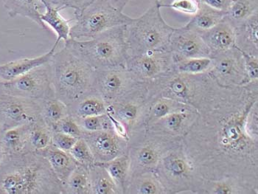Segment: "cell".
<instances>
[{
	"instance_id": "6da1fadb",
	"label": "cell",
	"mask_w": 258,
	"mask_h": 194,
	"mask_svg": "<svg viewBox=\"0 0 258 194\" xmlns=\"http://www.w3.org/2000/svg\"><path fill=\"white\" fill-rule=\"evenodd\" d=\"M257 102L258 82H254L219 84L202 103L181 143L204 179L233 178L258 191V142L245 127L248 113Z\"/></svg>"
},
{
	"instance_id": "7a4b0ae2",
	"label": "cell",
	"mask_w": 258,
	"mask_h": 194,
	"mask_svg": "<svg viewBox=\"0 0 258 194\" xmlns=\"http://www.w3.org/2000/svg\"><path fill=\"white\" fill-rule=\"evenodd\" d=\"M0 194H64L63 184L37 152L5 155L0 163Z\"/></svg>"
},
{
	"instance_id": "3957f363",
	"label": "cell",
	"mask_w": 258,
	"mask_h": 194,
	"mask_svg": "<svg viewBox=\"0 0 258 194\" xmlns=\"http://www.w3.org/2000/svg\"><path fill=\"white\" fill-rule=\"evenodd\" d=\"M64 47L95 71L125 68L129 56L126 25L111 28L89 40L70 38Z\"/></svg>"
},
{
	"instance_id": "277c9868",
	"label": "cell",
	"mask_w": 258,
	"mask_h": 194,
	"mask_svg": "<svg viewBox=\"0 0 258 194\" xmlns=\"http://www.w3.org/2000/svg\"><path fill=\"white\" fill-rule=\"evenodd\" d=\"M55 95L70 106L93 90L95 70L63 47L49 62Z\"/></svg>"
},
{
	"instance_id": "5b68a950",
	"label": "cell",
	"mask_w": 258,
	"mask_h": 194,
	"mask_svg": "<svg viewBox=\"0 0 258 194\" xmlns=\"http://www.w3.org/2000/svg\"><path fill=\"white\" fill-rule=\"evenodd\" d=\"M146 83L151 100L165 97L197 110L219 85L208 72L187 74L173 69Z\"/></svg>"
},
{
	"instance_id": "8992f818",
	"label": "cell",
	"mask_w": 258,
	"mask_h": 194,
	"mask_svg": "<svg viewBox=\"0 0 258 194\" xmlns=\"http://www.w3.org/2000/svg\"><path fill=\"white\" fill-rule=\"evenodd\" d=\"M174 28L162 17L160 8L154 4L149 10L126 25L129 56L151 51L168 50Z\"/></svg>"
},
{
	"instance_id": "52a82bcc",
	"label": "cell",
	"mask_w": 258,
	"mask_h": 194,
	"mask_svg": "<svg viewBox=\"0 0 258 194\" xmlns=\"http://www.w3.org/2000/svg\"><path fill=\"white\" fill-rule=\"evenodd\" d=\"M154 173L166 194H198L203 176L186 153L182 143L168 151L159 162Z\"/></svg>"
},
{
	"instance_id": "ba28073f",
	"label": "cell",
	"mask_w": 258,
	"mask_h": 194,
	"mask_svg": "<svg viewBox=\"0 0 258 194\" xmlns=\"http://www.w3.org/2000/svg\"><path fill=\"white\" fill-rule=\"evenodd\" d=\"M134 20L114 8L109 0H94L81 10L75 11L70 37L89 40L111 28L128 25Z\"/></svg>"
},
{
	"instance_id": "9c48e42d",
	"label": "cell",
	"mask_w": 258,
	"mask_h": 194,
	"mask_svg": "<svg viewBox=\"0 0 258 194\" xmlns=\"http://www.w3.org/2000/svg\"><path fill=\"white\" fill-rule=\"evenodd\" d=\"M181 140L161 136L140 130L129 136L128 153L130 160L129 179L146 172H152L159 162Z\"/></svg>"
},
{
	"instance_id": "30bf717a",
	"label": "cell",
	"mask_w": 258,
	"mask_h": 194,
	"mask_svg": "<svg viewBox=\"0 0 258 194\" xmlns=\"http://www.w3.org/2000/svg\"><path fill=\"white\" fill-rule=\"evenodd\" d=\"M150 102L147 83L139 82L108 106L107 113L125 126L129 137L136 132L146 130Z\"/></svg>"
},
{
	"instance_id": "8fae6325",
	"label": "cell",
	"mask_w": 258,
	"mask_h": 194,
	"mask_svg": "<svg viewBox=\"0 0 258 194\" xmlns=\"http://www.w3.org/2000/svg\"><path fill=\"white\" fill-rule=\"evenodd\" d=\"M49 62L9 82L0 81V92L37 102L55 97Z\"/></svg>"
},
{
	"instance_id": "7c38bea8",
	"label": "cell",
	"mask_w": 258,
	"mask_h": 194,
	"mask_svg": "<svg viewBox=\"0 0 258 194\" xmlns=\"http://www.w3.org/2000/svg\"><path fill=\"white\" fill-rule=\"evenodd\" d=\"M41 119L39 102L0 92V124L3 131Z\"/></svg>"
},
{
	"instance_id": "4fadbf2b",
	"label": "cell",
	"mask_w": 258,
	"mask_h": 194,
	"mask_svg": "<svg viewBox=\"0 0 258 194\" xmlns=\"http://www.w3.org/2000/svg\"><path fill=\"white\" fill-rule=\"evenodd\" d=\"M211 58L213 63L208 73L220 85L232 87L247 84L244 60L236 46Z\"/></svg>"
},
{
	"instance_id": "5bb4252c",
	"label": "cell",
	"mask_w": 258,
	"mask_h": 194,
	"mask_svg": "<svg viewBox=\"0 0 258 194\" xmlns=\"http://www.w3.org/2000/svg\"><path fill=\"white\" fill-rule=\"evenodd\" d=\"M173 55L168 50L151 51L128 56L125 69L140 82H149L173 69Z\"/></svg>"
},
{
	"instance_id": "9a60e30c",
	"label": "cell",
	"mask_w": 258,
	"mask_h": 194,
	"mask_svg": "<svg viewBox=\"0 0 258 194\" xmlns=\"http://www.w3.org/2000/svg\"><path fill=\"white\" fill-rule=\"evenodd\" d=\"M139 82L131 76L125 68L101 70L95 71L93 88L100 94L108 106Z\"/></svg>"
},
{
	"instance_id": "2e32d148",
	"label": "cell",
	"mask_w": 258,
	"mask_h": 194,
	"mask_svg": "<svg viewBox=\"0 0 258 194\" xmlns=\"http://www.w3.org/2000/svg\"><path fill=\"white\" fill-rule=\"evenodd\" d=\"M81 138L88 144L96 163H106L128 152V141L114 130L92 133L83 131Z\"/></svg>"
},
{
	"instance_id": "e0dca14e",
	"label": "cell",
	"mask_w": 258,
	"mask_h": 194,
	"mask_svg": "<svg viewBox=\"0 0 258 194\" xmlns=\"http://www.w3.org/2000/svg\"><path fill=\"white\" fill-rule=\"evenodd\" d=\"M168 50L173 61L192 58H211V52L205 41L197 32L184 25L175 28L170 36Z\"/></svg>"
},
{
	"instance_id": "ac0fdd59",
	"label": "cell",
	"mask_w": 258,
	"mask_h": 194,
	"mask_svg": "<svg viewBox=\"0 0 258 194\" xmlns=\"http://www.w3.org/2000/svg\"><path fill=\"white\" fill-rule=\"evenodd\" d=\"M198 114V110L194 108L172 113L150 124L146 127V131L182 141L192 127Z\"/></svg>"
},
{
	"instance_id": "d6986e66",
	"label": "cell",
	"mask_w": 258,
	"mask_h": 194,
	"mask_svg": "<svg viewBox=\"0 0 258 194\" xmlns=\"http://www.w3.org/2000/svg\"><path fill=\"white\" fill-rule=\"evenodd\" d=\"M199 35L210 49L211 58L235 46V28L224 19L211 29Z\"/></svg>"
},
{
	"instance_id": "ffe728a7",
	"label": "cell",
	"mask_w": 258,
	"mask_h": 194,
	"mask_svg": "<svg viewBox=\"0 0 258 194\" xmlns=\"http://www.w3.org/2000/svg\"><path fill=\"white\" fill-rule=\"evenodd\" d=\"M59 43L55 41L53 47L48 52L39 55V56L34 57V58H22V59L8 62L4 64L0 65V81L1 82H9V81L20 77L35 68H39V67L48 63L52 58V55L56 51Z\"/></svg>"
},
{
	"instance_id": "44dd1931",
	"label": "cell",
	"mask_w": 258,
	"mask_h": 194,
	"mask_svg": "<svg viewBox=\"0 0 258 194\" xmlns=\"http://www.w3.org/2000/svg\"><path fill=\"white\" fill-rule=\"evenodd\" d=\"M37 153L47 160L52 171L62 184L68 180L70 174L79 165L69 152L60 150L52 144Z\"/></svg>"
},
{
	"instance_id": "7402d4cb",
	"label": "cell",
	"mask_w": 258,
	"mask_h": 194,
	"mask_svg": "<svg viewBox=\"0 0 258 194\" xmlns=\"http://www.w3.org/2000/svg\"><path fill=\"white\" fill-rule=\"evenodd\" d=\"M235 46L240 51L258 57V12L235 28Z\"/></svg>"
},
{
	"instance_id": "603a6c76",
	"label": "cell",
	"mask_w": 258,
	"mask_h": 194,
	"mask_svg": "<svg viewBox=\"0 0 258 194\" xmlns=\"http://www.w3.org/2000/svg\"><path fill=\"white\" fill-rule=\"evenodd\" d=\"M107 105L95 89L68 106V112L74 118H84L107 113Z\"/></svg>"
},
{
	"instance_id": "cb8c5ba5",
	"label": "cell",
	"mask_w": 258,
	"mask_h": 194,
	"mask_svg": "<svg viewBox=\"0 0 258 194\" xmlns=\"http://www.w3.org/2000/svg\"><path fill=\"white\" fill-rule=\"evenodd\" d=\"M30 123L3 132L0 136V147L5 155H16L28 152Z\"/></svg>"
},
{
	"instance_id": "d4e9b609",
	"label": "cell",
	"mask_w": 258,
	"mask_h": 194,
	"mask_svg": "<svg viewBox=\"0 0 258 194\" xmlns=\"http://www.w3.org/2000/svg\"><path fill=\"white\" fill-rule=\"evenodd\" d=\"M198 194H258V191L238 179L225 178L218 180L204 179Z\"/></svg>"
},
{
	"instance_id": "484cf974",
	"label": "cell",
	"mask_w": 258,
	"mask_h": 194,
	"mask_svg": "<svg viewBox=\"0 0 258 194\" xmlns=\"http://www.w3.org/2000/svg\"><path fill=\"white\" fill-rule=\"evenodd\" d=\"M11 18L17 16L30 19L43 29L47 28L41 20V10L44 9L41 0H2Z\"/></svg>"
},
{
	"instance_id": "4316f807",
	"label": "cell",
	"mask_w": 258,
	"mask_h": 194,
	"mask_svg": "<svg viewBox=\"0 0 258 194\" xmlns=\"http://www.w3.org/2000/svg\"><path fill=\"white\" fill-rule=\"evenodd\" d=\"M44 6V12L41 14V20L47 26L50 27L51 29L55 32L57 36L56 41H68L70 39L71 24L73 20H66L60 14V10L41 0Z\"/></svg>"
},
{
	"instance_id": "83f0119b",
	"label": "cell",
	"mask_w": 258,
	"mask_h": 194,
	"mask_svg": "<svg viewBox=\"0 0 258 194\" xmlns=\"http://www.w3.org/2000/svg\"><path fill=\"white\" fill-rule=\"evenodd\" d=\"M191 106L178 102L165 97L152 98L150 102L146 118V128L156 120L162 118L172 113L181 112L190 109Z\"/></svg>"
},
{
	"instance_id": "f1b7e54d",
	"label": "cell",
	"mask_w": 258,
	"mask_h": 194,
	"mask_svg": "<svg viewBox=\"0 0 258 194\" xmlns=\"http://www.w3.org/2000/svg\"><path fill=\"white\" fill-rule=\"evenodd\" d=\"M226 13L215 10L200 3L198 12L192 16V19L185 26L200 34L219 24L225 17Z\"/></svg>"
},
{
	"instance_id": "f546056e",
	"label": "cell",
	"mask_w": 258,
	"mask_h": 194,
	"mask_svg": "<svg viewBox=\"0 0 258 194\" xmlns=\"http://www.w3.org/2000/svg\"><path fill=\"white\" fill-rule=\"evenodd\" d=\"M125 194H166L154 171L132 176Z\"/></svg>"
},
{
	"instance_id": "4dcf8cb0",
	"label": "cell",
	"mask_w": 258,
	"mask_h": 194,
	"mask_svg": "<svg viewBox=\"0 0 258 194\" xmlns=\"http://www.w3.org/2000/svg\"><path fill=\"white\" fill-rule=\"evenodd\" d=\"M100 164L106 168L118 188L119 194L126 193L130 169V160L128 153L122 154L114 160Z\"/></svg>"
},
{
	"instance_id": "1f68e13d",
	"label": "cell",
	"mask_w": 258,
	"mask_h": 194,
	"mask_svg": "<svg viewBox=\"0 0 258 194\" xmlns=\"http://www.w3.org/2000/svg\"><path fill=\"white\" fill-rule=\"evenodd\" d=\"M89 171L91 194H119L117 185L101 164L95 163Z\"/></svg>"
},
{
	"instance_id": "d6a6232c",
	"label": "cell",
	"mask_w": 258,
	"mask_h": 194,
	"mask_svg": "<svg viewBox=\"0 0 258 194\" xmlns=\"http://www.w3.org/2000/svg\"><path fill=\"white\" fill-rule=\"evenodd\" d=\"M52 128L42 119L30 123L28 152H39L52 144Z\"/></svg>"
},
{
	"instance_id": "836d02e7",
	"label": "cell",
	"mask_w": 258,
	"mask_h": 194,
	"mask_svg": "<svg viewBox=\"0 0 258 194\" xmlns=\"http://www.w3.org/2000/svg\"><path fill=\"white\" fill-rule=\"evenodd\" d=\"M257 12L258 0H234L224 19L236 28Z\"/></svg>"
},
{
	"instance_id": "e575fe53",
	"label": "cell",
	"mask_w": 258,
	"mask_h": 194,
	"mask_svg": "<svg viewBox=\"0 0 258 194\" xmlns=\"http://www.w3.org/2000/svg\"><path fill=\"white\" fill-rule=\"evenodd\" d=\"M88 167L78 165L63 184L64 194H91Z\"/></svg>"
},
{
	"instance_id": "d590c367",
	"label": "cell",
	"mask_w": 258,
	"mask_h": 194,
	"mask_svg": "<svg viewBox=\"0 0 258 194\" xmlns=\"http://www.w3.org/2000/svg\"><path fill=\"white\" fill-rule=\"evenodd\" d=\"M39 103L41 119L52 130L55 124L69 114L68 105L56 97L44 100Z\"/></svg>"
},
{
	"instance_id": "8d00e7d4",
	"label": "cell",
	"mask_w": 258,
	"mask_h": 194,
	"mask_svg": "<svg viewBox=\"0 0 258 194\" xmlns=\"http://www.w3.org/2000/svg\"><path fill=\"white\" fill-rule=\"evenodd\" d=\"M211 58H185L174 61L173 71L187 74L208 73L212 67Z\"/></svg>"
},
{
	"instance_id": "74e56055",
	"label": "cell",
	"mask_w": 258,
	"mask_h": 194,
	"mask_svg": "<svg viewBox=\"0 0 258 194\" xmlns=\"http://www.w3.org/2000/svg\"><path fill=\"white\" fill-rule=\"evenodd\" d=\"M75 119L84 132L92 133L114 130L112 122L108 113L100 115Z\"/></svg>"
},
{
	"instance_id": "f35d334b",
	"label": "cell",
	"mask_w": 258,
	"mask_h": 194,
	"mask_svg": "<svg viewBox=\"0 0 258 194\" xmlns=\"http://www.w3.org/2000/svg\"><path fill=\"white\" fill-rule=\"evenodd\" d=\"M69 154L79 165L90 168L96 163L90 148L83 138L78 139Z\"/></svg>"
},
{
	"instance_id": "ab89813d",
	"label": "cell",
	"mask_w": 258,
	"mask_h": 194,
	"mask_svg": "<svg viewBox=\"0 0 258 194\" xmlns=\"http://www.w3.org/2000/svg\"><path fill=\"white\" fill-rule=\"evenodd\" d=\"M155 4L157 5L159 8H170L179 12L192 16L198 12L199 6H200L199 0H174L170 4L162 3L159 0H156Z\"/></svg>"
},
{
	"instance_id": "60d3db41",
	"label": "cell",
	"mask_w": 258,
	"mask_h": 194,
	"mask_svg": "<svg viewBox=\"0 0 258 194\" xmlns=\"http://www.w3.org/2000/svg\"><path fill=\"white\" fill-rule=\"evenodd\" d=\"M52 131L65 134L75 138H80L82 136L83 130L76 119L68 114L59 120L52 128Z\"/></svg>"
},
{
	"instance_id": "b9f144b4",
	"label": "cell",
	"mask_w": 258,
	"mask_h": 194,
	"mask_svg": "<svg viewBox=\"0 0 258 194\" xmlns=\"http://www.w3.org/2000/svg\"><path fill=\"white\" fill-rule=\"evenodd\" d=\"M244 60L245 72L246 75V82H258V57L248 55L242 52Z\"/></svg>"
},
{
	"instance_id": "7bdbcfd3",
	"label": "cell",
	"mask_w": 258,
	"mask_h": 194,
	"mask_svg": "<svg viewBox=\"0 0 258 194\" xmlns=\"http://www.w3.org/2000/svg\"><path fill=\"white\" fill-rule=\"evenodd\" d=\"M79 138L65 134L53 132L52 136V145L63 152H69Z\"/></svg>"
},
{
	"instance_id": "ee69618b",
	"label": "cell",
	"mask_w": 258,
	"mask_h": 194,
	"mask_svg": "<svg viewBox=\"0 0 258 194\" xmlns=\"http://www.w3.org/2000/svg\"><path fill=\"white\" fill-rule=\"evenodd\" d=\"M44 1L60 11L64 10L66 9H73L75 11H80L88 6L94 0H44Z\"/></svg>"
},
{
	"instance_id": "f6af8a7d",
	"label": "cell",
	"mask_w": 258,
	"mask_h": 194,
	"mask_svg": "<svg viewBox=\"0 0 258 194\" xmlns=\"http://www.w3.org/2000/svg\"><path fill=\"white\" fill-rule=\"evenodd\" d=\"M245 127L248 136L258 142V102L251 107L248 113Z\"/></svg>"
},
{
	"instance_id": "bcb514c9",
	"label": "cell",
	"mask_w": 258,
	"mask_h": 194,
	"mask_svg": "<svg viewBox=\"0 0 258 194\" xmlns=\"http://www.w3.org/2000/svg\"><path fill=\"white\" fill-rule=\"evenodd\" d=\"M234 0H199L201 3L219 11L227 12Z\"/></svg>"
},
{
	"instance_id": "7dc6e473",
	"label": "cell",
	"mask_w": 258,
	"mask_h": 194,
	"mask_svg": "<svg viewBox=\"0 0 258 194\" xmlns=\"http://www.w3.org/2000/svg\"><path fill=\"white\" fill-rule=\"evenodd\" d=\"M131 0H109L113 6L119 11H122Z\"/></svg>"
},
{
	"instance_id": "c3c4849f",
	"label": "cell",
	"mask_w": 258,
	"mask_h": 194,
	"mask_svg": "<svg viewBox=\"0 0 258 194\" xmlns=\"http://www.w3.org/2000/svg\"><path fill=\"white\" fill-rule=\"evenodd\" d=\"M5 154L3 153V150H2L1 147H0V163L3 161V158H4Z\"/></svg>"
},
{
	"instance_id": "681fc988",
	"label": "cell",
	"mask_w": 258,
	"mask_h": 194,
	"mask_svg": "<svg viewBox=\"0 0 258 194\" xmlns=\"http://www.w3.org/2000/svg\"><path fill=\"white\" fill-rule=\"evenodd\" d=\"M3 127H2L1 124H0V136H1L2 133H3Z\"/></svg>"
}]
</instances>
